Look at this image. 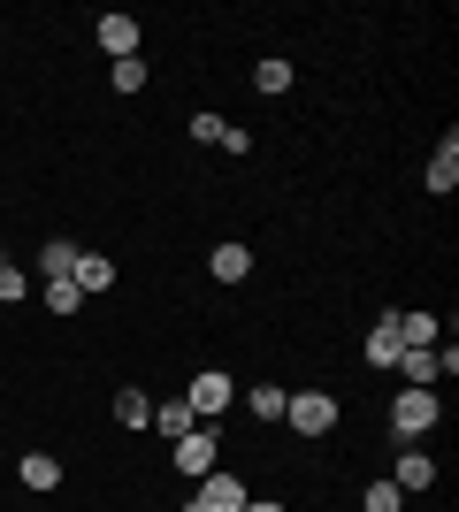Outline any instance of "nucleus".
<instances>
[{
	"instance_id": "1",
	"label": "nucleus",
	"mask_w": 459,
	"mask_h": 512,
	"mask_svg": "<svg viewBox=\"0 0 459 512\" xmlns=\"http://www.w3.org/2000/svg\"><path fill=\"white\" fill-rule=\"evenodd\" d=\"M284 421L299 428L306 444H322L329 428H337V398H329V390H291V398H284Z\"/></svg>"
},
{
	"instance_id": "2",
	"label": "nucleus",
	"mask_w": 459,
	"mask_h": 512,
	"mask_svg": "<svg viewBox=\"0 0 459 512\" xmlns=\"http://www.w3.org/2000/svg\"><path fill=\"white\" fill-rule=\"evenodd\" d=\"M437 421H444V398H437V390H398V398H391V428L406 436V444L429 436Z\"/></svg>"
},
{
	"instance_id": "3",
	"label": "nucleus",
	"mask_w": 459,
	"mask_h": 512,
	"mask_svg": "<svg viewBox=\"0 0 459 512\" xmlns=\"http://www.w3.org/2000/svg\"><path fill=\"white\" fill-rule=\"evenodd\" d=\"M184 406H192V421H215V413H230V406H238V383H230L222 367H199V375H192V390H184Z\"/></svg>"
},
{
	"instance_id": "4",
	"label": "nucleus",
	"mask_w": 459,
	"mask_h": 512,
	"mask_svg": "<svg viewBox=\"0 0 459 512\" xmlns=\"http://www.w3.org/2000/svg\"><path fill=\"white\" fill-rule=\"evenodd\" d=\"M169 459H176V474H192V482H199V474H215V467H222L215 428H192V436H176V444H169Z\"/></svg>"
},
{
	"instance_id": "5",
	"label": "nucleus",
	"mask_w": 459,
	"mask_h": 512,
	"mask_svg": "<svg viewBox=\"0 0 459 512\" xmlns=\"http://www.w3.org/2000/svg\"><path fill=\"white\" fill-rule=\"evenodd\" d=\"M192 512H245V482H238L230 467L199 474V497H192Z\"/></svg>"
},
{
	"instance_id": "6",
	"label": "nucleus",
	"mask_w": 459,
	"mask_h": 512,
	"mask_svg": "<svg viewBox=\"0 0 459 512\" xmlns=\"http://www.w3.org/2000/svg\"><path fill=\"white\" fill-rule=\"evenodd\" d=\"M192 138H199V146H222V153H253V138H245L230 115H215V107H199V115H192Z\"/></svg>"
},
{
	"instance_id": "7",
	"label": "nucleus",
	"mask_w": 459,
	"mask_h": 512,
	"mask_svg": "<svg viewBox=\"0 0 459 512\" xmlns=\"http://www.w3.org/2000/svg\"><path fill=\"white\" fill-rule=\"evenodd\" d=\"M16 474H23V490H62V459H54V451H23L16 459Z\"/></svg>"
},
{
	"instance_id": "8",
	"label": "nucleus",
	"mask_w": 459,
	"mask_h": 512,
	"mask_svg": "<svg viewBox=\"0 0 459 512\" xmlns=\"http://www.w3.org/2000/svg\"><path fill=\"white\" fill-rule=\"evenodd\" d=\"M207 276H215V283H245V276H253V253L230 237V245H215V253H207Z\"/></svg>"
},
{
	"instance_id": "9",
	"label": "nucleus",
	"mask_w": 459,
	"mask_h": 512,
	"mask_svg": "<svg viewBox=\"0 0 459 512\" xmlns=\"http://www.w3.org/2000/svg\"><path fill=\"white\" fill-rule=\"evenodd\" d=\"M69 283H77V291H115V260L108 253H77V268H69Z\"/></svg>"
},
{
	"instance_id": "10",
	"label": "nucleus",
	"mask_w": 459,
	"mask_h": 512,
	"mask_svg": "<svg viewBox=\"0 0 459 512\" xmlns=\"http://www.w3.org/2000/svg\"><path fill=\"white\" fill-rule=\"evenodd\" d=\"M100 46L115 62H138V16H100Z\"/></svg>"
},
{
	"instance_id": "11",
	"label": "nucleus",
	"mask_w": 459,
	"mask_h": 512,
	"mask_svg": "<svg viewBox=\"0 0 459 512\" xmlns=\"http://www.w3.org/2000/svg\"><path fill=\"white\" fill-rule=\"evenodd\" d=\"M429 192H437V199H452V192H459V138H452V130H444L437 161H429Z\"/></svg>"
},
{
	"instance_id": "12",
	"label": "nucleus",
	"mask_w": 459,
	"mask_h": 512,
	"mask_svg": "<svg viewBox=\"0 0 459 512\" xmlns=\"http://www.w3.org/2000/svg\"><path fill=\"white\" fill-rule=\"evenodd\" d=\"M398 490L414 497V490H429V482H437V459H429V451H398V474H391Z\"/></svg>"
},
{
	"instance_id": "13",
	"label": "nucleus",
	"mask_w": 459,
	"mask_h": 512,
	"mask_svg": "<svg viewBox=\"0 0 459 512\" xmlns=\"http://www.w3.org/2000/svg\"><path fill=\"white\" fill-rule=\"evenodd\" d=\"M398 352H406V344H398V314H383L368 329V367H398Z\"/></svg>"
},
{
	"instance_id": "14",
	"label": "nucleus",
	"mask_w": 459,
	"mask_h": 512,
	"mask_svg": "<svg viewBox=\"0 0 459 512\" xmlns=\"http://www.w3.org/2000/svg\"><path fill=\"white\" fill-rule=\"evenodd\" d=\"M291 85H299V77H291V62H284V54H268V62L253 69V92H268V100H276V92H291Z\"/></svg>"
},
{
	"instance_id": "15",
	"label": "nucleus",
	"mask_w": 459,
	"mask_h": 512,
	"mask_svg": "<svg viewBox=\"0 0 459 512\" xmlns=\"http://www.w3.org/2000/svg\"><path fill=\"white\" fill-rule=\"evenodd\" d=\"M146 428H161V436L176 444V436H192V406H184V398H169V406H153V421H146Z\"/></svg>"
},
{
	"instance_id": "16",
	"label": "nucleus",
	"mask_w": 459,
	"mask_h": 512,
	"mask_svg": "<svg viewBox=\"0 0 459 512\" xmlns=\"http://www.w3.org/2000/svg\"><path fill=\"white\" fill-rule=\"evenodd\" d=\"M39 268H46V283H62L69 268H77V245H69V237H46V253H39Z\"/></svg>"
},
{
	"instance_id": "17",
	"label": "nucleus",
	"mask_w": 459,
	"mask_h": 512,
	"mask_svg": "<svg viewBox=\"0 0 459 512\" xmlns=\"http://www.w3.org/2000/svg\"><path fill=\"white\" fill-rule=\"evenodd\" d=\"M115 421H123V428H146L153 421V398H146V390H115Z\"/></svg>"
},
{
	"instance_id": "18",
	"label": "nucleus",
	"mask_w": 459,
	"mask_h": 512,
	"mask_svg": "<svg viewBox=\"0 0 459 512\" xmlns=\"http://www.w3.org/2000/svg\"><path fill=\"white\" fill-rule=\"evenodd\" d=\"M360 512H406V490H398V482H368V490H360Z\"/></svg>"
},
{
	"instance_id": "19",
	"label": "nucleus",
	"mask_w": 459,
	"mask_h": 512,
	"mask_svg": "<svg viewBox=\"0 0 459 512\" xmlns=\"http://www.w3.org/2000/svg\"><path fill=\"white\" fill-rule=\"evenodd\" d=\"M284 398H291V390L261 383V390H253V398H245V406H253V421H284Z\"/></svg>"
},
{
	"instance_id": "20",
	"label": "nucleus",
	"mask_w": 459,
	"mask_h": 512,
	"mask_svg": "<svg viewBox=\"0 0 459 512\" xmlns=\"http://www.w3.org/2000/svg\"><path fill=\"white\" fill-rule=\"evenodd\" d=\"M46 306H54V314H77V306H85V291H77V283H46Z\"/></svg>"
},
{
	"instance_id": "21",
	"label": "nucleus",
	"mask_w": 459,
	"mask_h": 512,
	"mask_svg": "<svg viewBox=\"0 0 459 512\" xmlns=\"http://www.w3.org/2000/svg\"><path fill=\"white\" fill-rule=\"evenodd\" d=\"M31 299V276H23V268H0V306H23Z\"/></svg>"
},
{
	"instance_id": "22",
	"label": "nucleus",
	"mask_w": 459,
	"mask_h": 512,
	"mask_svg": "<svg viewBox=\"0 0 459 512\" xmlns=\"http://www.w3.org/2000/svg\"><path fill=\"white\" fill-rule=\"evenodd\" d=\"M146 85V62H115V92H138Z\"/></svg>"
},
{
	"instance_id": "23",
	"label": "nucleus",
	"mask_w": 459,
	"mask_h": 512,
	"mask_svg": "<svg viewBox=\"0 0 459 512\" xmlns=\"http://www.w3.org/2000/svg\"><path fill=\"white\" fill-rule=\"evenodd\" d=\"M245 512H284V505H268V497H245Z\"/></svg>"
},
{
	"instance_id": "24",
	"label": "nucleus",
	"mask_w": 459,
	"mask_h": 512,
	"mask_svg": "<svg viewBox=\"0 0 459 512\" xmlns=\"http://www.w3.org/2000/svg\"><path fill=\"white\" fill-rule=\"evenodd\" d=\"M0 268H8V260H0Z\"/></svg>"
}]
</instances>
